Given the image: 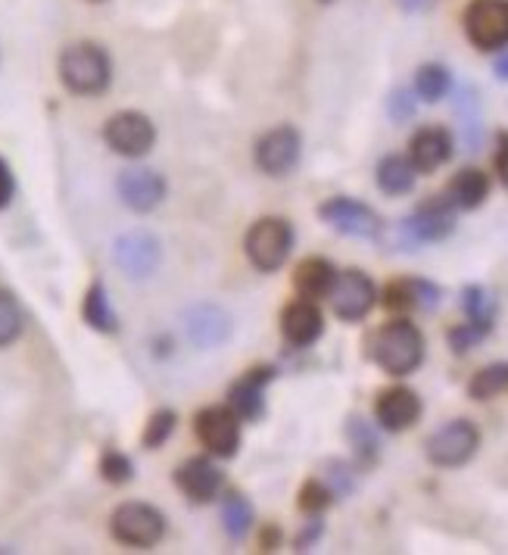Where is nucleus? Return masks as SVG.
Returning <instances> with one entry per match:
<instances>
[{"mask_svg": "<svg viewBox=\"0 0 508 555\" xmlns=\"http://www.w3.org/2000/svg\"><path fill=\"white\" fill-rule=\"evenodd\" d=\"M101 475L106 483L122 487V483H128V480L134 478V465H131V459H128L122 450H103Z\"/></svg>", "mask_w": 508, "mask_h": 555, "instance_id": "72a5a7b5", "label": "nucleus"}, {"mask_svg": "<svg viewBox=\"0 0 508 555\" xmlns=\"http://www.w3.org/2000/svg\"><path fill=\"white\" fill-rule=\"evenodd\" d=\"M330 503H334V493H330V487L325 480H305L303 490H300V508H303V512H309V515H322Z\"/></svg>", "mask_w": 508, "mask_h": 555, "instance_id": "f704fd0d", "label": "nucleus"}, {"mask_svg": "<svg viewBox=\"0 0 508 555\" xmlns=\"http://www.w3.org/2000/svg\"><path fill=\"white\" fill-rule=\"evenodd\" d=\"M368 359L390 378H406L425 362V334L408 319H393L372 334Z\"/></svg>", "mask_w": 508, "mask_h": 555, "instance_id": "f257e3e1", "label": "nucleus"}, {"mask_svg": "<svg viewBox=\"0 0 508 555\" xmlns=\"http://www.w3.org/2000/svg\"><path fill=\"white\" fill-rule=\"evenodd\" d=\"M303 156V138L294 126H278L272 131H265L259 141H256V166L265 172V176L281 178L287 172L297 169Z\"/></svg>", "mask_w": 508, "mask_h": 555, "instance_id": "9b49d317", "label": "nucleus"}, {"mask_svg": "<svg viewBox=\"0 0 508 555\" xmlns=\"http://www.w3.org/2000/svg\"><path fill=\"white\" fill-rule=\"evenodd\" d=\"M197 437L209 453L231 459L240 447V418L231 405H209L197 415Z\"/></svg>", "mask_w": 508, "mask_h": 555, "instance_id": "f8f14e48", "label": "nucleus"}, {"mask_svg": "<svg viewBox=\"0 0 508 555\" xmlns=\"http://www.w3.org/2000/svg\"><path fill=\"white\" fill-rule=\"evenodd\" d=\"M461 26L468 41L483 53H496L508 48V0H471Z\"/></svg>", "mask_w": 508, "mask_h": 555, "instance_id": "0eeeda50", "label": "nucleus"}, {"mask_svg": "<svg viewBox=\"0 0 508 555\" xmlns=\"http://www.w3.org/2000/svg\"><path fill=\"white\" fill-rule=\"evenodd\" d=\"M453 88V73L440 63H425L418 66L415 73V94L421 98L425 103H437L443 101Z\"/></svg>", "mask_w": 508, "mask_h": 555, "instance_id": "bb28decb", "label": "nucleus"}, {"mask_svg": "<svg viewBox=\"0 0 508 555\" xmlns=\"http://www.w3.org/2000/svg\"><path fill=\"white\" fill-rule=\"evenodd\" d=\"M318 3H325V7H328V3H334V0H318Z\"/></svg>", "mask_w": 508, "mask_h": 555, "instance_id": "c03bdc74", "label": "nucleus"}, {"mask_svg": "<svg viewBox=\"0 0 508 555\" xmlns=\"http://www.w3.org/2000/svg\"><path fill=\"white\" fill-rule=\"evenodd\" d=\"M13 191H16V184H13V172H10V166L0 159V209H6L10 201H13Z\"/></svg>", "mask_w": 508, "mask_h": 555, "instance_id": "ea45409f", "label": "nucleus"}, {"mask_svg": "<svg viewBox=\"0 0 508 555\" xmlns=\"http://www.w3.org/2000/svg\"><path fill=\"white\" fill-rule=\"evenodd\" d=\"M318 219L334 231H340L347 237H362V241H375V237H381L383 231L381 216L368 203L353 201V197H330V201H325L318 206Z\"/></svg>", "mask_w": 508, "mask_h": 555, "instance_id": "6e6552de", "label": "nucleus"}, {"mask_svg": "<svg viewBox=\"0 0 508 555\" xmlns=\"http://www.w3.org/2000/svg\"><path fill=\"white\" fill-rule=\"evenodd\" d=\"M508 390V362H493V365H483L481 372L471 378L468 384V397L486 403V400H496L499 393Z\"/></svg>", "mask_w": 508, "mask_h": 555, "instance_id": "c85d7f7f", "label": "nucleus"}, {"mask_svg": "<svg viewBox=\"0 0 508 555\" xmlns=\"http://www.w3.org/2000/svg\"><path fill=\"white\" fill-rule=\"evenodd\" d=\"M253 503H250L244 493H229V496L222 500V525H225V533H229L231 540L247 537L250 528H253Z\"/></svg>", "mask_w": 508, "mask_h": 555, "instance_id": "cd10ccee", "label": "nucleus"}, {"mask_svg": "<svg viewBox=\"0 0 508 555\" xmlns=\"http://www.w3.org/2000/svg\"><path fill=\"white\" fill-rule=\"evenodd\" d=\"M184 331L187 340L200 350H216L222 344H229L231 331H234V319L229 309L216 304H197L184 309Z\"/></svg>", "mask_w": 508, "mask_h": 555, "instance_id": "ddd939ff", "label": "nucleus"}, {"mask_svg": "<svg viewBox=\"0 0 508 555\" xmlns=\"http://www.w3.org/2000/svg\"><path fill=\"white\" fill-rule=\"evenodd\" d=\"M81 319L101 334H116L119 331V315L109 304V294L101 281H94L88 291H84V300H81Z\"/></svg>", "mask_w": 508, "mask_h": 555, "instance_id": "393cba45", "label": "nucleus"}, {"mask_svg": "<svg viewBox=\"0 0 508 555\" xmlns=\"http://www.w3.org/2000/svg\"><path fill=\"white\" fill-rule=\"evenodd\" d=\"M403 7H406V10H425L428 0H403Z\"/></svg>", "mask_w": 508, "mask_h": 555, "instance_id": "37998d69", "label": "nucleus"}, {"mask_svg": "<svg viewBox=\"0 0 508 555\" xmlns=\"http://www.w3.org/2000/svg\"><path fill=\"white\" fill-rule=\"evenodd\" d=\"M116 191L131 212H153L166 201V178L153 169H144V166H131V169L119 172Z\"/></svg>", "mask_w": 508, "mask_h": 555, "instance_id": "2eb2a0df", "label": "nucleus"}, {"mask_svg": "<svg viewBox=\"0 0 508 555\" xmlns=\"http://www.w3.org/2000/svg\"><path fill=\"white\" fill-rule=\"evenodd\" d=\"M481 450V430L468 418H453L437 428L425 443L428 462L437 468H461Z\"/></svg>", "mask_w": 508, "mask_h": 555, "instance_id": "423d86ee", "label": "nucleus"}, {"mask_svg": "<svg viewBox=\"0 0 508 555\" xmlns=\"http://www.w3.org/2000/svg\"><path fill=\"white\" fill-rule=\"evenodd\" d=\"M496 176H499V181L508 188V131H499L496 134Z\"/></svg>", "mask_w": 508, "mask_h": 555, "instance_id": "58836bf2", "label": "nucleus"}, {"mask_svg": "<svg viewBox=\"0 0 508 555\" xmlns=\"http://www.w3.org/2000/svg\"><path fill=\"white\" fill-rule=\"evenodd\" d=\"M408 159L418 176H431L453 159V134L443 126L418 128L408 141Z\"/></svg>", "mask_w": 508, "mask_h": 555, "instance_id": "a211bd4d", "label": "nucleus"}, {"mask_svg": "<svg viewBox=\"0 0 508 555\" xmlns=\"http://www.w3.org/2000/svg\"><path fill=\"white\" fill-rule=\"evenodd\" d=\"M109 533L131 550H153L166 537V515L151 503H122L109 518Z\"/></svg>", "mask_w": 508, "mask_h": 555, "instance_id": "20e7f679", "label": "nucleus"}, {"mask_svg": "<svg viewBox=\"0 0 508 555\" xmlns=\"http://www.w3.org/2000/svg\"><path fill=\"white\" fill-rule=\"evenodd\" d=\"M113 259L116 266L126 272L128 278L141 281V278H151L159 269V259H162V247L159 241L153 237L151 231H128L116 241L113 247Z\"/></svg>", "mask_w": 508, "mask_h": 555, "instance_id": "4468645a", "label": "nucleus"}, {"mask_svg": "<svg viewBox=\"0 0 508 555\" xmlns=\"http://www.w3.org/2000/svg\"><path fill=\"white\" fill-rule=\"evenodd\" d=\"M281 331L287 337V344L294 347H312L322 334H325V315L315 306V300H294L284 306L281 312Z\"/></svg>", "mask_w": 508, "mask_h": 555, "instance_id": "aec40b11", "label": "nucleus"}, {"mask_svg": "<svg viewBox=\"0 0 508 555\" xmlns=\"http://www.w3.org/2000/svg\"><path fill=\"white\" fill-rule=\"evenodd\" d=\"M23 328H26L23 306H19V300H16L6 287H0V347L16 344Z\"/></svg>", "mask_w": 508, "mask_h": 555, "instance_id": "7c9ffc66", "label": "nucleus"}, {"mask_svg": "<svg viewBox=\"0 0 508 555\" xmlns=\"http://www.w3.org/2000/svg\"><path fill=\"white\" fill-rule=\"evenodd\" d=\"M347 440H350V447L356 453V465L362 472H368V468L378 465V459H381V440H378V434H375L368 418L350 415L347 418Z\"/></svg>", "mask_w": 508, "mask_h": 555, "instance_id": "a878e982", "label": "nucleus"}, {"mask_svg": "<svg viewBox=\"0 0 508 555\" xmlns=\"http://www.w3.org/2000/svg\"><path fill=\"white\" fill-rule=\"evenodd\" d=\"M275 380V369H250L247 375H240V380H234L229 393V405L237 412L240 422H256L265 412V387Z\"/></svg>", "mask_w": 508, "mask_h": 555, "instance_id": "6ab92c4d", "label": "nucleus"}, {"mask_svg": "<svg viewBox=\"0 0 508 555\" xmlns=\"http://www.w3.org/2000/svg\"><path fill=\"white\" fill-rule=\"evenodd\" d=\"M322 533H325V521L318 518V515H312V521L305 525L300 533H297V540H294V546H297V553H305V550H312L318 540H322Z\"/></svg>", "mask_w": 508, "mask_h": 555, "instance_id": "4c0bfd02", "label": "nucleus"}, {"mask_svg": "<svg viewBox=\"0 0 508 555\" xmlns=\"http://www.w3.org/2000/svg\"><path fill=\"white\" fill-rule=\"evenodd\" d=\"M446 197H450V203H453L456 209H465V212L481 209L483 201L490 197V178L483 176L481 169H461V172H456V178L450 181Z\"/></svg>", "mask_w": 508, "mask_h": 555, "instance_id": "b1692460", "label": "nucleus"}, {"mask_svg": "<svg viewBox=\"0 0 508 555\" xmlns=\"http://www.w3.org/2000/svg\"><path fill=\"white\" fill-rule=\"evenodd\" d=\"M418 94L415 91H408V88H396L393 94H390V101H387V113H390V119L393 122H408L412 116H415V109H418V101H415Z\"/></svg>", "mask_w": 508, "mask_h": 555, "instance_id": "c9c22d12", "label": "nucleus"}, {"mask_svg": "<svg viewBox=\"0 0 508 555\" xmlns=\"http://www.w3.org/2000/svg\"><path fill=\"white\" fill-rule=\"evenodd\" d=\"M375 418L383 430L400 434L408 430L418 418H421V397L408 387H387L375 400Z\"/></svg>", "mask_w": 508, "mask_h": 555, "instance_id": "f3484780", "label": "nucleus"}, {"mask_svg": "<svg viewBox=\"0 0 508 555\" xmlns=\"http://www.w3.org/2000/svg\"><path fill=\"white\" fill-rule=\"evenodd\" d=\"M443 300V291L428 278H396L383 287V306L390 312H433Z\"/></svg>", "mask_w": 508, "mask_h": 555, "instance_id": "dca6fc26", "label": "nucleus"}, {"mask_svg": "<svg viewBox=\"0 0 508 555\" xmlns=\"http://www.w3.org/2000/svg\"><path fill=\"white\" fill-rule=\"evenodd\" d=\"M461 309H465V315H468V322H481V325H490L493 328V322H496V300H493V294L481 287V284H468L465 291H461Z\"/></svg>", "mask_w": 508, "mask_h": 555, "instance_id": "c756f323", "label": "nucleus"}, {"mask_svg": "<svg viewBox=\"0 0 508 555\" xmlns=\"http://www.w3.org/2000/svg\"><path fill=\"white\" fill-rule=\"evenodd\" d=\"M328 297L340 322H362L375 309L378 291H375V281L362 269H347V272H337Z\"/></svg>", "mask_w": 508, "mask_h": 555, "instance_id": "9d476101", "label": "nucleus"}, {"mask_svg": "<svg viewBox=\"0 0 508 555\" xmlns=\"http://www.w3.org/2000/svg\"><path fill=\"white\" fill-rule=\"evenodd\" d=\"M244 250H247V259L253 262V269L265 272V275L278 272L294 250V225L278 216H265L247 231Z\"/></svg>", "mask_w": 508, "mask_h": 555, "instance_id": "7ed1b4c3", "label": "nucleus"}, {"mask_svg": "<svg viewBox=\"0 0 508 555\" xmlns=\"http://www.w3.org/2000/svg\"><path fill=\"white\" fill-rule=\"evenodd\" d=\"M175 425H179V415H175L172 409H159V412H153L151 422H147V428H144V437H141L144 450H159V447L172 437Z\"/></svg>", "mask_w": 508, "mask_h": 555, "instance_id": "2f4dec72", "label": "nucleus"}, {"mask_svg": "<svg viewBox=\"0 0 508 555\" xmlns=\"http://www.w3.org/2000/svg\"><path fill=\"white\" fill-rule=\"evenodd\" d=\"M322 480H325V483L330 487L334 500H337V496H347V493H353V487H356L353 472H350V465H347V462H328V475H325Z\"/></svg>", "mask_w": 508, "mask_h": 555, "instance_id": "e433bc0d", "label": "nucleus"}, {"mask_svg": "<svg viewBox=\"0 0 508 555\" xmlns=\"http://www.w3.org/2000/svg\"><path fill=\"white\" fill-rule=\"evenodd\" d=\"M175 483H179L181 493H184L187 500H194V503H209V500H216V493L222 490L225 475L216 468L212 459L197 455V459H187L179 472H175Z\"/></svg>", "mask_w": 508, "mask_h": 555, "instance_id": "412c9836", "label": "nucleus"}, {"mask_svg": "<svg viewBox=\"0 0 508 555\" xmlns=\"http://www.w3.org/2000/svg\"><path fill=\"white\" fill-rule=\"evenodd\" d=\"M281 543V528L278 525H265V530H262V537H259V546L265 550V553H275Z\"/></svg>", "mask_w": 508, "mask_h": 555, "instance_id": "a19ab883", "label": "nucleus"}, {"mask_svg": "<svg viewBox=\"0 0 508 555\" xmlns=\"http://www.w3.org/2000/svg\"><path fill=\"white\" fill-rule=\"evenodd\" d=\"M493 73H496V78H503V81H508V51L499 53V60H496Z\"/></svg>", "mask_w": 508, "mask_h": 555, "instance_id": "79ce46f5", "label": "nucleus"}, {"mask_svg": "<svg viewBox=\"0 0 508 555\" xmlns=\"http://www.w3.org/2000/svg\"><path fill=\"white\" fill-rule=\"evenodd\" d=\"M103 141L109 144V151L119 153V156H147L156 144V128H153L151 116L144 113H134V109H126V113H116L106 119L103 126Z\"/></svg>", "mask_w": 508, "mask_h": 555, "instance_id": "1a4fd4ad", "label": "nucleus"}, {"mask_svg": "<svg viewBox=\"0 0 508 555\" xmlns=\"http://www.w3.org/2000/svg\"><path fill=\"white\" fill-rule=\"evenodd\" d=\"M88 3H103V0H88Z\"/></svg>", "mask_w": 508, "mask_h": 555, "instance_id": "a18cd8bd", "label": "nucleus"}, {"mask_svg": "<svg viewBox=\"0 0 508 555\" xmlns=\"http://www.w3.org/2000/svg\"><path fill=\"white\" fill-rule=\"evenodd\" d=\"M456 206L450 197H428L408 219L400 222V247H421L440 244L456 231Z\"/></svg>", "mask_w": 508, "mask_h": 555, "instance_id": "39448f33", "label": "nucleus"}, {"mask_svg": "<svg viewBox=\"0 0 508 555\" xmlns=\"http://www.w3.org/2000/svg\"><path fill=\"white\" fill-rule=\"evenodd\" d=\"M60 81L78 98H97L113 81L109 53L94 41H78L60 53Z\"/></svg>", "mask_w": 508, "mask_h": 555, "instance_id": "f03ea898", "label": "nucleus"}, {"mask_svg": "<svg viewBox=\"0 0 508 555\" xmlns=\"http://www.w3.org/2000/svg\"><path fill=\"white\" fill-rule=\"evenodd\" d=\"M334 278H337V269L330 266L328 259L309 256V259H303L297 266V272H294V287H297V294L305 297V300H322V297L330 294Z\"/></svg>", "mask_w": 508, "mask_h": 555, "instance_id": "4be33fe9", "label": "nucleus"}, {"mask_svg": "<svg viewBox=\"0 0 508 555\" xmlns=\"http://www.w3.org/2000/svg\"><path fill=\"white\" fill-rule=\"evenodd\" d=\"M490 325H481V322H465V325H456V328H450L446 334V340H450V350L456 356L471 353L478 344H483L486 337H490Z\"/></svg>", "mask_w": 508, "mask_h": 555, "instance_id": "473e14b6", "label": "nucleus"}, {"mask_svg": "<svg viewBox=\"0 0 508 555\" xmlns=\"http://www.w3.org/2000/svg\"><path fill=\"white\" fill-rule=\"evenodd\" d=\"M375 178H378V188L387 197H406V194H412L415 181H418V169L412 166V159L403 156V153H390V156H383L381 163H378Z\"/></svg>", "mask_w": 508, "mask_h": 555, "instance_id": "5701e85b", "label": "nucleus"}]
</instances>
